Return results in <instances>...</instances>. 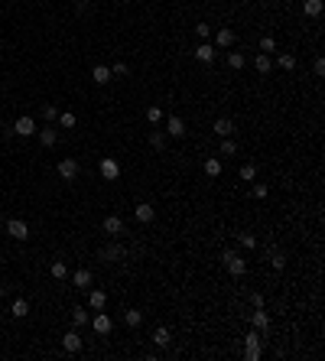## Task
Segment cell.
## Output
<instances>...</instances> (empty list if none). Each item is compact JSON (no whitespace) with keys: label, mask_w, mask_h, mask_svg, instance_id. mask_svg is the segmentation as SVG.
Wrapping results in <instances>:
<instances>
[{"label":"cell","mask_w":325,"mask_h":361,"mask_svg":"<svg viewBox=\"0 0 325 361\" xmlns=\"http://www.w3.org/2000/svg\"><path fill=\"white\" fill-rule=\"evenodd\" d=\"M254 69H257V72H260V75H267V72H270V69H273V59H270V55H267V52H260V55H254Z\"/></svg>","instance_id":"cell-21"},{"label":"cell","mask_w":325,"mask_h":361,"mask_svg":"<svg viewBox=\"0 0 325 361\" xmlns=\"http://www.w3.org/2000/svg\"><path fill=\"white\" fill-rule=\"evenodd\" d=\"M250 325H254L257 332H267V329H270V316L263 313V306H257L254 313H250Z\"/></svg>","instance_id":"cell-10"},{"label":"cell","mask_w":325,"mask_h":361,"mask_svg":"<svg viewBox=\"0 0 325 361\" xmlns=\"http://www.w3.org/2000/svg\"><path fill=\"white\" fill-rule=\"evenodd\" d=\"M13 134H20V137H33V134H36V120H33L30 114L16 118V124H13Z\"/></svg>","instance_id":"cell-7"},{"label":"cell","mask_w":325,"mask_h":361,"mask_svg":"<svg viewBox=\"0 0 325 361\" xmlns=\"http://www.w3.org/2000/svg\"><path fill=\"white\" fill-rule=\"evenodd\" d=\"M244 358H247V361L260 358V332H257V329H250V335L244 338Z\"/></svg>","instance_id":"cell-3"},{"label":"cell","mask_w":325,"mask_h":361,"mask_svg":"<svg viewBox=\"0 0 325 361\" xmlns=\"http://www.w3.org/2000/svg\"><path fill=\"white\" fill-rule=\"evenodd\" d=\"M59 176H62L65 182H72V179H75V176H78V163H75V160H72V157L59 160Z\"/></svg>","instance_id":"cell-8"},{"label":"cell","mask_w":325,"mask_h":361,"mask_svg":"<svg viewBox=\"0 0 325 361\" xmlns=\"http://www.w3.org/2000/svg\"><path fill=\"white\" fill-rule=\"evenodd\" d=\"M101 176H104V179H117V176H121V166H117V160H111V157L101 160Z\"/></svg>","instance_id":"cell-14"},{"label":"cell","mask_w":325,"mask_h":361,"mask_svg":"<svg viewBox=\"0 0 325 361\" xmlns=\"http://www.w3.org/2000/svg\"><path fill=\"white\" fill-rule=\"evenodd\" d=\"M3 293H7V286H0V299H3Z\"/></svg>","instance_id":"cell-45"},{"label":"cell","mask_w":325,"mask_h":361,"mask_svg":"<svg viewBox=\"0 0 325 361\" xmlns=\"http://www.w3.org/2000/svg\"><path fill=\"white\" fill-rule=\"evenodd\" d=\"M228 46H234V30H218L215 33V49H228Z\"/></svg>","instance_id":"cell-15"},{"label":"cell","mask_w":325,"mask_h":361,"mask_svg":"<svg viewBox=\"0 0 325 361\" xmlns=\"http://www.w3.org/2000/svg\"><path fill=\"white\" fill-rule=\"evenodd\" d=\"M254 199H267V186L263 182H254Z\"/></svg>","instance_id":"cell-42"},{"label":"cell","mask_w":325,"mask_h":361,"mask_svg":"<svg viewBox=\"0 0 325 361\" xmlns=\"http://www.w3.org/2000/svg\"><path fill=\"white\" fill-rule=\"evenodd\" d=\"M42 114H46V120H59V111L52 104H42Z\"/></svg>","instance_id":"cell-40"},{"label":"cell","mask_w":325,"mask_h":361,"mask_svg":"<svg viewBox=\"0 0 325 361\" xmlns=\"http://www.w3.org/2000/svg\"><path fill=\"white\" fill-rule=\"evenodd\" d=\"M101 231H104V235H111V238H117V235H127L124 218H117V215H108V218L101 221Z\"/></svg>","instance_id":"cell-4"},{"label":"cell","mask_w":325,"mask_h":361,"mask_svg":"<svg viewBox=\"0 0 325 361\" xmlns=\"http://www.w3.org/2000/svg\"><path fill=\"white\" fill-rule=\"evenodd\" d=\"M127 72H130V69H127V62H114V65H111V75H127Z\"/></svg>","instance_id":"cell-41"},{"label":"cell","mask_w":325,"mask_h":361,"mask_svg":"<svg viewBox=\"0 0 325 361\" xmlns=\"http://www.w3.org/2000/svg\"><path fill=\"white\" fill-rule=\"evenodd\" d=\"M215 134H218V137H231V134H234V124H231L228 118H218V120H215Z\"/></svg>","instance_id":"cell-23"},{"label":"cell","mask_w":325,"mask_h":361,"mask_svg":"<svg viewBox=\"0 0 325 361\" xmlns=\"http://www.w3.org/2000/svg\"><path fill=\"white\" fill-rule=\"evenodd\" d=\"M91 329L98 332V335H111V329H114V322H111V316L104 313V309H98V316L91 319Z\"/></svg>","instance_id":"cell-6"},{"label":"cell","mask_w":325,"mask_h":361,"mask_svg":"<svg viewBox=\"0 0 325 361\" xmlns=\"http://www.w3.org/2000/svg\"><path fill=\"white\" fill-rule=\"evenodd\" d=\"M234 153H238V143L231 137H221V157H234Z\"/></svg>","instance_id":"cell-29"},{"label":"cell","mask_w":325,"mask_h":361,"mask_svg":"<svg viewBox=\"0 0 325 361\" xmlns=\"http://www.w3.org/2000/svg\"><path fill=\"white\" fill-rule=\"evenodd\" d=\"M133 215H137V221H143V225H150V221L156 218V208L150 202H140L137 208H133Z\"/></svg>","instance_id":"cell-12"},{"label":"cell","mask_w":325,"mask_h":361,"mask_svg":"<svg viewBox=\"0 0 325 361\" xmlns=\"http://www.w3.org/2000/svg\"><path fill=\"white\" fill-rule=\"evenodd\" d=\"M91 79L98 81V85H108V81H111V69H108V65H94Z\"/></svg>","instance_id":"cell-24"},{"label":"cell","mask_w":325,"mask_h":361,"mask_svg":"<svg viewBox=\"0 0 325 361\" xmlns=\"http://www.w3.org/2000/svg\"><path fill=\"white\" fill-rule=\"evenodd\" d=\"M10 313H13L16 319H23V316H30V303H26L23 296H16L13 303H10Z\"/></svg>","instance_id":"cell-19"},{"label":"cell","mask_w":325,"mask_h":361,"mask_svg":"<svg viewBox=\"0 0 325 361\" xmlns=\"http://www.w3.org/2000/svg\"><path fill=\"white\" fill-rule=\"evenodd\" d=\"M166 134L169 137H186V120L176 118V114H169V118H166Z\"/></svg>","instance_id":"cell-9"},{"label":"cell","mask_w":325,"mask_h":361,"mask_svg":"<svg viewBox=\"0 0 325 361\" xmlns=\"http://www.w3.org/2000/svg\"><path fill=\"white\" fill-rule=\"evenodd\" d=\"M260 3H270V0H260Z\"/></svg>","instance_id":"cell-46"},{"label":"cell","mask_w":325,"mask_h":361,"mask_svg":"<svg viewBox=\"0 0 325 361\" xmlns=\"http://www.w3.org/2000/svg\"><path fill=\"white\" fill-rule=\"evenodd\" d=\"M147 120H150V124H160V120H162V111L160 108H150L147 111Z\"/></svg>","instance_id":"cell-39"},{"label":"cell","mask_w":325,"mask_h":361,"mask_svg":"<svg viewBox=\"0 0 325 361\" xmlns=\"http://www.w3.org/2000/svg\"><path fill=\"white\" fill-rule=\"evenodd\" d=\"M322 10H325L322 0H306V3H302V13L312 16V20H316V16H322Z\"/></svg>","instance_id":"cell-20"},{"label":"cell","mask_w":325,"mask_h":361,"mask_svg":"<svg viewBox=\"0 0 325 361\" xmlns=\"http://www.w3.org/2000/svg\"><path fill=\"white\" fill-rule=\"evenodd\" d=\"M250 306H254V309L263 306V296H260V293H250Z\"/></svg>","instance_id":"cell-43"},{"label":"cell","mask_w":325,"mask_h":361,"mask_svg":"<svg viewBox=\"0 0 325 361\" xmlns=\"http://www.w3.org/2000/svg\"><path fill=\"white\" fill-rule=\"evenodd\" d=\"M254 176H257V166L254 163H244V166H241V179H244V182H254Z\"/></svg>","instance_id":"cell-35"},{"label":"cell","mask_w":325,"mask_h":361,"mask_svg":"<svg viewBox=\"0 0 325 361\" xmlns=\"http://www.w3.org/2000/svg\"><path fill=\"white\" fill-rule=\"evenodd\" d=\"M98 260H104V264L127 260V247H124V244H108V247H101V251H98Z\"/></svg>","instance_id":"cell-1"},{"label":"cell","mask_w":325,"mask_h":361,"mask_svg":"<svg viewBox=\"0 0 325 361\" xmlns=\"http://www.w3.org/2000/svg\"><path fill=\"white\" fill-rule=\"evenodd\" d=\"M228 65H231V69L238 72V69H244V65H247V59H244L241 52H228Z\"/></svg>","instance_id":"cell-31"},{"label":"cell","mask_w":325,"mask_h":361,"mask_svg":"<svg viewBox=\"0 0 325 361\" xmlns=\"http://www.w3.org/2000/svg\"><path fill=\"white\" fill-rule=\"evenodd\" d=\"M270 267L273 270H283V267H286V254H283V251H273L270 254Z\"/></svg>","instance_id":"cell-33"},{"label":"cell","mask_w":325,"mask_h":361,"mask_svg":"<svg viewBox=\"0 0 325 361\" xmlns=\"http://www.w3.org/2000/svg\"><path fill=\"white\" fill-rule=\"evenodd\" d=\"M88 306H91L94 313H98V309H104V306H108V293H104V290H91V296H88Z\"/></svg>","instance_id":"cell-17"},{"label":"cell","mask_w":325,"mask_h":361,"mask_svg":"<svg viewBox=\"0 0 325 361\" xmlns=\"http://www.w3.org/2000/svg\"><path fill=\"white\" fill-rule=\"evenodd\" d=\"M260 52H267V55L277 52V42H273V36H263V40H260Z\"/></svg>","instance_id":"cell-37"},{"label":"cell","mask_w":325,"mask_h":361,"mask_svg":"<svg viewBox=\"0 0 325 361\" xmlns=\"http://www.w3.org/2000/svg\"><path fill=\"white\" fill-rule=\"evenodd\" d=\"M205 173H208L211 179H215V176H221V160H215V157L205 160Z\"/></svg>","instance_id":"cell-30"},{"label":"cell","mask_w":325,"mask_h":361,"mask_svg":"<svg viewBox=\"0 0 325 361\" xmlns=\"http://www.w3.org/2000/svg\"><path fill=\"white\" fill-rule=\"evenodd\" d=\"M150 147H153V150L166 147V130H150Z\"/></svg>","instance_id":"cell-26"},{"label":"cell","mask_w":325,"mask_h":361,"mask_svg":"<svg viewBox=\"0 0 325 361\" xmlns=\"http://www.w3.org/2000/svg\"><path fill=\"white\" fill-rule=\"evenodd\" d=\"M215 55H218V49L215 46H208V42H199V49H195V59H199V62H215Z\"/></svg>","instance_id":"cell-13"},{"label":"cell","mask_w":325,"mask_h":361,"mask_svg":"<svg viewBox=\"0 0 325 361\" xmlns=\"http://www.w3.org/2000/svg\"><path fill=\"white\" fill-rule=\"evenodd\" d=\"M312 69H316V75H325V59H316V65H312Z\"/></svg>","instance_id":"cell-44"},{"label":"cell","mask_w":325,"mask_h":361,"mask_svg":"<svg viewBox=\"0 0 325 361\" xmlns=\"http://www.w3.org/2000/svg\"><path fill=\"white\" fill-rule=\"evenodd\" d=\"M280 69H283V72H293L296 69V55L293 52H280Z\"/></svg>","instance_id":"cell-28"},{"label":"cell","mask_w":325,"mask_h":361,"mask_svg":"<svg viewBox=\"0 0 325 361\" xmlns=\"http://www.w3.org/2000/svg\"><path fill=\"white\" fill-rule=\"evenodd\" d=\"M124 322L130 325V329H137L140 322H143V313H140V309H127V313H124Z\"/></svg>","instance_id":"cell-27"},{"label":"cell","mask_w":325,"mask_h":361,"mask_svg":"<svg viewBox=\"0 0 325 361\" xmlns=\"http://www.w3.org/2000/svg\"><path fill=\"white\" fill-rule=\"evenodd\" d=\"M59 127H65V130H72V127H75V114H72V111H65V114H59Z\"/></svg>","instance_id":"cell-36"},{"label":"cell","mask_w":325,"mask_h":361,"mask_svg":"<svg viewBox=\"0 0 325 361\" xmlns=\"http://www.w3.org/2000/svg\"><path fill=\"white\" fill-rule=\"evenodd\" d=\"M72 322H75V325H85V322H88V309L72 306Z\"/></svg>","instance_id":"cell-34"},{"label":"cell","mask_w":325,"mask_h":361,"mask_svg":"<svg viewBox=\"0 0 325 361\" xmlns=\"http://www.w3.org/2000/svg\"><path fill=\"white\" fill-rule=\"evenodd\" d=\"M36 137H39V143H42V147H55V143H59V130H52V127L36 130Z\"/></svg>","instance_id":"cell-16"},{"label":"cell","mask_w":325,"mask_h":361,"mask_svg":"<svg viewBox=\"0 0 325 361\" xmlns=\"http://www.w3.org/2000/svg\"><path fill=\"white\" fill-rule=\"evenodd\" d=\"M49 274H52L55 280H65V277H69V267H65V260H52V267H49Z\"/></svg>","instance_id":"cell-25"},{"label":"cell","mask_w":325,"mask_h":361,"mask_svg":"<svg viewBox=\"0 0 325 361\" xmlns=\"http://www.w3.org/2000/svg\"><path fill=\"white\" fill-rule=\"evenodd\" d=\"M172 342V335H169V329H166V325H160V329L153 332V345H160V348H166Z\"/></svg>","instance_id":"cell-22"},{"label":"cell","mask_w":325,"mask_h":361,"mask_svg":"<svg viewBox=\"0 0 325 361\" xmlns=\"http://www.w3.org/2000/svg\"><path fill=\"white\" fill-rule=\"evenodd\" d=\"M62 348H65V352H69V355L81 352V335H78L75 329H72V332H65V335H62Z\"/></svg>","instance_id":"cell-11"},{"label":"cell","mask_w":325,"mask_h":361,"mask_svg":"<svg viewBox=\"0 0 325 361\" xmlns=\"http://www.w3.org/2000/svg\"><path fill=\"white\" fill-rule=\"evenodd\" d=\"M7 235L16 238V241H26V238H30V225H26L23 218H10L7 221Z\"/></svg>","instance_id":"cell-5"},{"label":"cell","mask_w":325,"mask_h":361,"mask_svg":"<svg viewBox=\"0 0 325 361\" xmlns=\"http://www.w3.org/2000/svg\"><path fill=\"white\" fill-rule=\"evenodd\" d=\"M72 283H75L78 290H88V286H91V270H75V277H72Z\"/></svg>","instance_id":"cell-18"},{"label":"cell","mask_w":325,"mask_h":361,"mask_svg":"<svg viewBox=\"0 0 325 361\" xmlns=\"http://www.w3.org/2000/svg\"><path fill=\"white\" fill-rule=\"evenodd\" d=\"M208 33H211V26H208V23H199V26H195V36H199L202 42L208 40Z\"/></svg>","instance_id":"cell-38"},{"label":"cell","mask_w":325,"mask_h":361,"mask_svg":"<svg viewBox=\"0 0 325 361\" xmlns=\"http://www.w3.org/2000/svg\"><path fill=\"white\" fill-rule=\"evenodd\" d=\"M238 241H241V247H247V251H254V247H257V238L247 235V231H238Z\"/></svg>","instance_id":"cell-32"},{"label":"cell","mask_w":325,"mask_h":361,"mask_svg":"<svg viewBox=\"0 0 325 361\" xmlns=\"http://www.w3.org/2000/svg\"><path fill=\"white\" fill-rule=\"evenodd\" d=\"M225 267H228V274L244 277V274H247V260L241 257L238 251H225Z\"/></svg>","instance_id":"cell-2"}]
</instances>
